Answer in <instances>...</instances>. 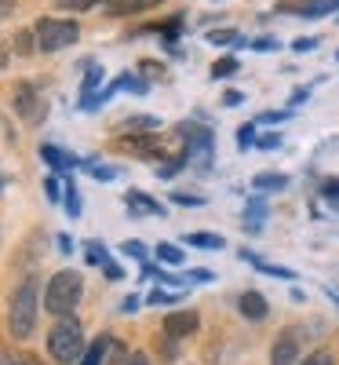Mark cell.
Wrapping results in <instances>:
<instances>
[{"label":"cell","mask_w":339,"mask_h":365,"mask_svg":"<svg viewBox=\"0 0 339 365\" xmlns=\"http://www.w3.org/2000/svg\"><path fill=\"white\" fill-rule=\"evenodd\" d=\"M80 292H84V282L77 270H58L55 278L48 282V292H44V307L58 318H70L80 303Z\"/></svg>","instance_id":"obj_1"},{"label":"cell","mask_w":339,"mask_h":365,"mask_svg":"<svg viewBox=\"0 0 339 365\" xmlns=\"http://www.w3.org/2000/svg\"><path fill=\"white\" fill-rule=\"evenodd\" d=\"M33 325H37V282L26 278V282L15 289V296H11L8 329H11L15 340H26L29 332H33Z\"/></svg>","instance_id":"obj_2"},{"label":"cell","mask_w":339,"mask_h":365,"mask_svg":"<svg viewBox=\"0 0 339 365\" xmlns=\"http://www.w3.org/2000/svg\"><path fill=\"white\" fill-rule=\"evenodd\" d=\"M48 354L58 361V365H73L84 358V332H80V322L73 318H63L51 332H48Z\"/></svg>","instance_id":"obj_3"},{"label":"cell","mask_w":339,"mask_h":365,"mask_svg":"<svg viewBox=\"0 0 339 365\" xmlns=\"http://www.w3.org/2000/svg\"><path fill=\"white\" fill-rule=\"evenodd\" d=\"M33 34H37V48L41 51H58V48H70L80 37V29L70 19H41Z\"/></svg>","instance_id":"obj_4"},{"label":"cell","mask_w":339,"mask_h":365,"mask_svg":"<svg viewBox=\"0 0 339 365\" xmlns=\"http://www.w3.org/2000/svg\"><path fill=\"white\" fill-rule=\"evenodd\" d=\"M15 110H19L22 120H29V125L44 120V99L37 96V88L29 84V81H22V84L15 88Z\"/></svg>","instance_id":"obj_5"},{"label":"cell","mask_w":339,"mask_h":365,"mask_svg":"<svg viewBox=\"0 0 339 365\" xmlns=\"http://www.w3.org/2000/svg\"><path fill=\"white\" fill-rule=\"evenodd\" d=\"M182 139H187V161H212V132L201 128V125H187L182 128Z\"/></svg>","instance_id":"obj_6"},{"label":"cell","mask_w":339,"mask_h":365,"mask_svg":"<svg viewBox=\"0 0 339 365\" xmlns=\"http://www.w3.org/2000/svg\"><path fill=\"white\" fill-rule=\"evenodd\" d=\"M197 325H201V318H197L194 311H175V314L165 318V332H168L172 340L190 336V332H197Z\"/></svg>","instance_id":"obj_7"},{"label":"cell","mask_w":339,"mask_h":365,"mask_svg":"<svg viewBox=\"0 0 339 365\" xmlns=\"http://www.w3.org/2000/svg\"><path fill=\"white\" fill-rule=\"evenodd\" d=\"M128 208H132V216H165V205L161 201H153V197H146V194H139V190H128Z\"/></svg>","instance_id":"obj_8"},{"label":"cell","mask_w":339,"mask_h":365,"mask_svg":"<svg viewBox=\"0 0 339 365\" xmlns=\"http://www.w3.org/2000/svg\"><path fill=\"white\" fill-rule=\"evenodd\" d=\"M296 358H299V340L292 332H285V336L273 344V365H296Z\"/></svg>","instance_id":"obj_9"},{"label":"cell","mask_w":339,"mask_h":365,"mask_svg":"<svg viewBox=\"0 0 339 365\" xmlns=\"http://www.w3.org/2000/svg\"><path fill=\"white\" fill-rule=\"evenodd\" d=\"M266 299H263V292H244L241 296V314L244 318H252V322H263L266 318Z\"/></svg>","instance_id":"obj_10"},{"label":"cell","mask_w":339,"mask_h":365,"mask_svg":"<svg viewBox=\"0 0 339 365\" xmlns=\"http://www.w3.org/2000/svg\"><path fill=\"white\" fill-rule=\"evenodd\" d=\"M41 158H44V161H48L51 168H63V172L77 165V158L63 154V150H58V146H51V143H44V146H41Z\"/></svg>","instance_id":"obj_11"},{"label":"cell","mask_w":339,"mask_h":365,"mask_svg":"<svg viewBox=\"0 0 339 365\" xmlns=\"http://www.w3.org/2000/svg\"><path fill=\"white\" fill-rule=\"evenodd\" d=\"M252 187L256 190H285L288 187V175H281V172H259L252 179Z\"/></svg>","instance_id":"obj_12"},{"label":"cell","mask_w":339,"mask_h":365,"mask_svg":"<svg viewBox=\"0 0 339 365\" xmlns=\"http://www.w3.org/2000/svg\"><path fill=\"white\" fill-rule=\"evenodd\" d=\"M99 81H103V66H91V63H88V73H84V84H80V96H84L80 106H84L88 99H95V84H99Z\"/></svg>","instance_id":"obj_13"},{"label":"cell","mask_w":339,"mask_h":365,"mask_svg":"<svg viewBox=\"0 0 339 365\" xmlns=\"http://www.w3.org/2000/svg\"><path fill=\"white\" fill-rule=\"evenodd\" d=\"M332 8H339V0H303V4H299L296 11H299V15H314V19H318V15H328Z\"/></svg>","instance_id":"obj_14"},{"label":"cell","mask_w":339,"mask_h":365,"mask_svg":"<svg viewBox=\"0 0 339 365\" xmlns=\"http://www.w3.org/2000/svg\"><path fill=\"white\" fill-rule=\"evenodd\" d=\"M187 241H190V245H197V249H223V237L219 234H208V230H194V234H187Z\"/></svg>","instance_id":"obj_15"},{"label":"cell","mask_w":339,"mask_h":365,"mask_svg":"<svg viewBox=\"0 0 339 365\" xmlns=\"http://www.w3.org/2000/svg\"><path fill=\"white\" fill-rule=\"evenodd\" d=\"M106 347H110V340L103 336V340H95L88 347V354L80 358V365H103V358H106Z\"/></svg>","instance_id":"obj_16"},{"label":"cell","mask_w":339,"mask_h":365,"mask_svg":"<svg viewBox=\"0 0 339 365\" xmlns=\"http://www.w3.org/2000/svg\"><path fill=\"white\" fill-rule=\"evenodd\" d=\"M63 205H66V216H80V194H77V187L73 182H66V190H63Z\"/></svg>","instance_id":"obj_17"},{"label":"cell","mask_w":339,"mask_h":365,"mask_svg":"<svg viewBox=\"0 0 339 365\" xmlns=\"http://www.w3.org/2000/svg\"><path fill=\"white\" fill-rule=\"evenodd\" d=\"M33 48H37V34H33V29H19V34H15V51L29 55Z\"/></svg>","instance_id":"obj_18"},{"label":"cell","mask_w":339,"mask_h":365,"mask_svg":"<svg viewBox=\"0 0 339 365\" xmlns=\"http://www.w3.org/2000/svg\"><path fill=\"white\" fill-rule=\"evenodd\" d=\"M204 41H212V44H244L237 29H212Z\"/></svg>","instance_id":"obj_19"},{"label":"cell","mask_w":339,"mask_h":365,"mask_svg":"<svg viewBox=\"0 0 339 365\" xmlns=\"http://www.w3.org/2000/svg\"><path fill=\"white\" fill-rule=\"evenodd\" d=\"M125 125H128V132H153L161 120H157V117H128Z\"/></svg>","instance_id":"obj_20"},{"label":"cell","mask_w":339,"mask_h":365,"mask_svg":"<svg viewBox=\"0 0 339 365\" xmlns=\"http://www.w3.org/2000/svg\"><path fill=\"white\" fill-rule=\"evenodd\" d=\"M44 194H48V201H63V179L48 175V179H44Z\"/></svg>","instance_id":"obj_21"},{"label":"cell","mask_w":339,"mask_h":365,"mask_svg":"<svg viewBox=\"0 0 339 365\" xmlns=\"http://www.w3.org/2000/svg\"><path fill=\"white\" fill-rule=\"evenodd\" d=\"M234 73H237V58H219L212 66V77H234Z\"/></svg>","instance_id":"obj_22"},{"label":"cell","mask_w":339,"mask_h":365,"mask_svg":"<svg viewBox=\"0 0 339 365\" xmlns=\"http://www.w3.org/2000/svg\"><path fill=\"white\" fill-rule=\"evenodd\" d=\"M55 8H66V11H91L95 0H55Z\"/></svg>","instance_id":"obj_23"},{"label":"cell","mask_w":339,"mask_h":365,"mask_svg":"<svg viewBox=\"0 0 339 365\" xmlns=\"http://www.w3.org/2000/svg\"><path fill=\"white\" fill-rule=\"evenodd\" d=\"M157 256H161V263H172V267H179V263H182V249H175V245H161V249H157Z\"/></svg>","instance_id":"obj_24"},{"label":"cell","mask_w":339,"mask_h":365,"mask_svg":"<svg viewBox=\"0 0 339 365\" xmlns=\"http://www.w3.org/2000/svg\"><path fill=\"white\" fill-rule=\"evenodd\" d=\"M88 168H91V175H95V179H117V175H120L113 165H99V161H91Z\"/></svg>","instance_id":"obj_25"},{"label":"cell","mask_w":339,"mask_h":365,"mask_svg":"<svg viewBox=\"0 0 339 365\" xmlns=\"http://www.w3.org/2000/svg\"><path fill=\"white\" fill-rule=\"evenodd\" d=\"M325 197H328V205L339 212V179H325Z\"/></svg>","instance_id":"obj_26"},{"label":"cell","mask_w":339,"mask_h":365,"mask_svg":"<svg viewBox=\"0 0 339 365\" xmlns=\"http://www.w3.org/2000/svg\"><path fill=\"white\" fill-rule=\"evenodd\" d=\"M237 143H241V150H249V146L256 143V125H252V120H249V125H244V128L237 132Z\"/></svg>","instance_id":"obj_27"},{"label":"cell","mask_w":339,"mask_h":365,"mask_svg":"<svg viewBox=\"0 0 339 365\" xmlns=\"http://www.w3.org/2000/svg\"><path fill=\"white\" fill-rule=\"evenodd\" d=\"M88 263H106V249L99 241H88Z\"/></svg>","instance_id":"obj_28"},{"label":"cell","mask_w":339,"mask_h":365,"mask_svg":"<svg viewBox=\"0 0 339 365\" xmlns=\"http://www.w3.org/2000/svg\"><path fill=\"white\" fill-rule=\"evenodd\" d=\"M172 299H175V296H172V292H165V289H153V292H150V299H146V303H153V307H165V303H172Z\"/></svg>","instance_id":"obj_29"},{"label":"cell","mask_w":339,"mask_h":365,"mask_svg":"<svg viewBox=\"0 0 339 365\" xmlns=\"http://www.w3.org/2000/svg\"><path fill=\"white\" fill-rule=\"evenodd\" d=\"M103 274H106L110 282H120V278H125V270H120V267H117L113 259H106V263H103Z\"/></svg>","instance_id":"obj_30"},{"label":"cell","mask_w":339,"mask_h":365,"mask_svg":"<svg viewBox=\"0 0 339 365\" xmlns=\"http://www.w3.org/2000/svg\"><path fill=\"white\" fill-rule=\"evenodd\" d=\"M303 365H332V354L328 351H314L311 358H303Z\"/></svg>","instance_id":"obj_31"},{"label":"cell","mask_w":339,"mask_h":365,"mask_svg":"<svg viewBox=\"0 0 339 365\" xmlns=\"http://www.w3.org/2000/svg\"><path fill=\"white\" fill-rule=\"evenodd\" d=\"M125 256H132V259H146V249L139 245V241H125Z\"/></svg>","instance_id":"obj_32"},{"label":"cell","mask_w":339,"mask_h":365,"mask_svg":"<svg viewBox=\"0 0 339 365\" xmlns=\"http://www.w3.org/2000/svg\"><path fill=\"white\" fill-rule=\"evenodd\" d=\"M256 146H259V150H277V146H281V135H259Z\"/></svg>","instance_id":"obj_33"},{"label":"cell","mask_w":339,"mask_h":365,"mask_svg":"<svg viewBox=\"0 0 339 365\" xmlns=\"http://www.w3.org/2000/svg\"><path fill=\"white\" fill-rule=\"evenodd\" d=\"M172 201H175V205H204L201 194H172Z\"/></svg>","instance_id":"obj_34"},{"label":"cell","mask_w":339,"mask_h":365,"mask_svg":"<svg viewBox=\"0 0 339 365\" xmlns=\"http://www.w3.org/2000/svg\"><path fill=\"white\" fill-rule=\"evenodd\" d=\"M223 103H226V106H241V103H244V91H237V88H230V91H226V96H223Z\"/></svg>","instance_id":"obj_35"},{"label":"cell","mask_w":339,"mask_h":365,"mask_svg":"<svg viewBox=\"0 0 339 365\" xmlns=\"http://www.w3.org/2000/svg\"><path fill=\"white\" fill-rule=\"evenodd\" d=\"M103 4H106L110 11H128V4H132V0H103Z\"/></svg>","instance_id":"obj_36"},{"label":"cell","mask_w":339,"mask_h":365,"mask_svg":"<svg viewBox=\"0 0 339 365\" xmlns=\"http://www.w3.org/2000/svg\"><path fill=\"white\" fill-rule=\"evenodd\" d=\"M153 4H161V0H132L128 11H142V8H153Z\"/></svg>","instance_id":"obj_37"},{"label":"cell","mask_w":339,"mask_h":365,"mask_svg":"<svg viewBox=\"0 0 339 365\" xmlns=\"http://www.w3.org/2000/svg\"><path fill=\"white\" fill-rule=\"evenodd\" d=\"M135 307H139V296H128L125 303H120V311H125V314H132Z\"/></svg>","instance_id":"obj_38"},{"label":"cell","mask_w":339,"mask_h":365,"mask_svg":"<svg viewBox=\"0 0 339 365\" xmlns=\"http://www.w3.org/2000/svg\"><path fill=\"white\" fill-rule=\"evenodd\" d=\"M142 73H146V77H161V66H157V63H142Z\"/></svg>","instance_id":"obj_39"},{"label":"cell","mask_w":339,"mask_h":365,"mask_svg":"<svg viewBox=\"0 0 339 365\" xmlns=\"http://www.w3.org/2000/svg\"><path fill=\"white\" fill-rule=\"evenodd\" d=\"M0 365H26V361L15 358V354H4V351H0Z\"/></svg>","instance_id":"obj_40"},{"label":"cell","mask_w":339,"mask_h":365,"mask_svg":"<svg viewBox=\"0 0 339 365\" xmlns=\"http://www.w3.org/2000/svg\"><path fill=\"white\" fill-rule=\"evenodd\" d=\"M58 249H63V252H73V241H70V234H58Z\"/></svg>","instance_id":"obj_41"},{"label":"cell","mask_w":339,"mask_h":365,"mask_svg":"<svg viewBox=\"0 0 339 365\" xmlns=\"http://www.w3.org/2000/svg\"><path fill=\"white\" fill-rule=\"evenodd\" d=\"M306 99H311V91H306V88H296L292 91V103H306Z\"/></svg>","instance_id":"obj_42"},{"label":"cell","mask_w":339,"mask_h":365,"mask_svg":"<svg viewBox=\"0 0 339 365\" xmlns=\"http://www.w3.org/2000/svg\"><path fill=\"white\" fill-rule=\"evenodd\" d=\"M194 278H197V282H212V278H215V274H212L208 267H197V274H194Z\"/></svg>","instance_id":"obj_43"},{"label":"cell","mask_w":339,"mask_h":365,"mask_svg":"<svg viewBox=\"0 0 339 365\" xmlns=\"http://www.w3.org/2000/svg\"><path fill=\"white\" fill-rule=\"evenodd\" d=\"M311 48H318L314 37H311V41H296V51H311Z\"/></svg>","instance_id":"obj_44"},{"label":"cell","mask_w":339,"mask_h":365,"mask_svg":"<svg viewBox=\"0 0 339 365\" xmlns=\"http://www.w3.org/2000/svg\"><path fill=\"white\" fill-rule=\"evenodd\" d=\"M252 48H259V51H270V48H277V41H252Z\"/></svg>","instance_id":"obj_45"},{"label":"cell","mask_w":339,"mask_h":365,"mask_svg":"<svg viewBox=\"0 0 339 365\" xmlns=\"http://www.w3.org/2000/svg\"><path fill=\"white\" fill-rule=\"evenodd\" d=\"M128 365H150V361H146L142 354H135V358H128Z\"/></svg>","instance_id":"obj_46"}]
</instances>
